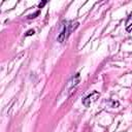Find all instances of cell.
Masks as SVG:
<instances>
[{"mask_svg": "<svg viewBox=\"0 0 132 132\" xmlns=\"http://www.w3.org/2000/svg\"><path fill=\"white\" fill-rule=\"evenodd\" d=\"M99 96H100V94H99L98 92L94 91L91 95H89L88 97H86V98L82 100V104H84L86 107H89L92 103H94V102L99 98Z\"/></svg>", "mask_w": 132, "mask_h": 132, "instance_id": "1", "label": "cell"}, {"mask_svg": "<svg viewBox=\"0 0 132 132\" xmlns=\"http://www.w3.org/2000/svg\"><path fill=\"white\" fill-rule=\"evenodd\" d=\"M39 14V11H36L35 13H33V14H30V15H28V19H34V18H36V15H38Z\"/></svg>", "mask_w": 132, "mask_h": 132, "instance_id": "2", "label": "cell"}, {"mask_svg": "<svg viewBox=\"0 0 132 132\" xmlns=\"http://www.w3.org/2000/svg\"><path fill=\"white\" fill-rule=\"evenodd\" d=\"M34 33H35V31L31 29V30H29V31H28V32H27V33L25 34V36H31V35H33Z\"/></svg>", "mask_w": 132, "mask_h": 132, "instance_id": "3", "label": "cell"}, {"mask_svg": "<svg viewBox=\"0 0 132 132\" xmlns=\"http://www.w3.org/2000/svg\"><path fill=\"white\" fill-rule=\"evenodd\" d=\"M131 30H132V24H131L129 27H127V31H128V32H130Z\"/></svg>", "mask_w": 132, "mask_h": 132, "instance_id": "4", "label": "cell"}, {"mask_svg": "<svg viewBox=\"0 0 132 132\" xmlns=\"http://www.w3.org/2000/svg\"><path fill=\"white\" fill-rule=\"evenodd\" d=\"M44 4H45V2H42V3H40V4H39V7H42Z\"/></svg>", "mask_w": 132, "mask_h": 132, "instance_id": "5", "label": "cell"}]
</instances>
